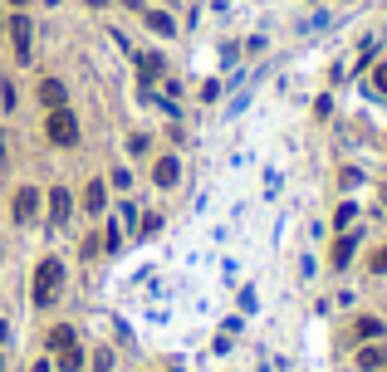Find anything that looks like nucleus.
I'll return each instance as SVG.
<instances>
[{
    "instance_id": "6ab92c4d",
    "label": "nucleus",
    "mask_w": 387,
    "mask_h": 372,
    "mask_svg": "<svg viewBox=\"0 0 387 372\" xmlns=\"http://www.w3.org/2000/svg\"><path fill=\"white\" fill-rule=\"evenodd\" d=\"M94 363H98V372H108V368H113V353H108V348H103V353H98Z\"/></svg>"
},
{
    "instance_id": "dca6fc26",
    "label": "nucleus",
    "mask_w": 387,
    "mask_h": 372,
    "mask_svg": "<svg viewBox=\"0 0 387 372\" xmlns=\"http://www.w3.org/2000/svg\"><path fill=\"white\" fill-rule=\"evenodd\" d=\"M353 216H358V211H353V206H348V201H343V206H338V216H333V221H338V235H343V230H348V225H353Z\"/></svg>"
},
{
    "instance_id": "1a4fd4ad",
    "label": "nucleus",
    "mask_w": 387,
    "mask_h": 372,
    "mask_svg": "<svg viewBox=\"0 0 387 372\" xmlns=\"http://www.w3.org/2000/svg\"><path fill=\"white\" fill-rule=\"evenodd\" d=\"M348 260H353V235H338L333 240V270H343Z\"/></svg>"
},
{
    "instance_id": "ddd939ff",
    "label": "nucleus",
    "mask_w": 387,
    "mask_h": 372,
    "mask_svg": "<svg viewBox=\"0 0 387 372\" xmlns=\"http://www.w3.org/2000/svg\"><path fill=\"white\" fill-rule=\"evenodd\" d=\"M383 363H387V353H383V348H363V353H358V368H368V372H373V368H383Z\"/></svg>"
},
{
    "instance_id": "4468645a",
    "label": "nucleus",
    "mask_w": 387,
    "mask_h": 372,
    "mask_svg": "<svg viewBox=\"0 0 387 372\" xmlns=\"http://www.w3.org/2000/svg\"><path fill=\"white\" fill-rule=\"evenodd\" d=\"M69 343H74V328H69V323L49 328V348H69Z\"/></svg>"
},
{
    "instance_id": "f257e3e1",
    "label": "nucleus",
    "mask_w": 387,
    "mask_h": 372,
    "mask_svg": "<svg viewBox=\"0 0 387 372\" xmlns=\"http://www.w3.org/2000/svg\"><path fill=\"white\" fill-rule=\"evenodd\" d=\"M59 284H64V260H44V265L35 270V304H39V309L54 304V299H59Z\"/></svg>"
},
{
    "instance_id": "412c9836",
    "label": "nucleus",
    "mask_w": 387,
    "mask_h": 372,
    "mask_svg": "<svg viewBox=\"0 0 387 372\" xmlns=\"http://www.w3.org/2000/svg\"><path fill=\"white\" fill-rule=\"evenodd\" d=\"M10 5H25V0H10Z\"/></svg>"
},
{
    "instance_id": "7ed1b4c3",
    "label": "nucleus",
    "mask_w": 387,
    "mask_h": 372,
    "mask_svg": "<svg viewBox=\"0 0 387 372\" xmlns=\"http://www.w3.org/2000/svg\"><path fill=\"white\" fill-rule=\"evenodd\" d=\"M10 35H15V54L30 64V44H35V35H30V20H25V15H15V20H10Z\"/></svg>"
},
{
    "instance_id": "4be33fe9",
    "label": "nucleus",
    "mask_w": 387,
    "mask_h": 372,
    "mask_svg": "<svg viewBox=\"0 0 387 372\" xmlns=\"http://www.w3.org/2000/svg\"><path fill=\"white\" fill-rule=\"evenodd\" d=\"M89 5H103V0H89Z\"/></svg>"
},
{
    "instance_id": "9b49d317",
    "label": "nucleus",
    "mask_w": 387,
    "mask_h": 372,
    "mask_svg": "<svg viewBox=\"0 0 387 372\" xmlns=\"http://www.w3.org/2000/svg\"><path fill=\"white\" fill-rule=\"evenodd\" d=\"M137 69H142V79L152 84V79H162V54H142L137 59Z\"/></svg>"
},
{
    "instance_id": "f3484780",
    "label": "nucleus",
    "mask_w": 387,
    "mask_h": 372,
    "mask_svg": "<svg viewBox=\"0 0 387 372\" xmlns=\"http://www.w3.org/2000/svg\"><path fill=\"white\" fill-rule=\"evenodd\" d=\"M373 89L387 93V64H378V69H373Z\"/></svg>"
},
{
    "instance_id": "9d476101",
    "label": "nucleus",
    "mask_w": 387,
    "mask_h": 372,
    "mask_svg": "<svg viewBox=\"0 0 387 372\" xmlns=\"http://www.w3.org/2000/svg\"><path fill=\"white\" fill-rule=\"evenodd\" d=\"M353 333H358L363 343H373V338H383V318H358V323H353Z\"/></svg>"
},
{
    "instance_id": "20e7f679",
    "label": "nucleus",
    "mask_w": 387,
    "mask_h": 372,
    "mask_svg": "<svg viewBox=\"0 0 387 372\" xmlns=\"http://www.w3.org/2000/svg\"><path fill=\"white\" fill-rule=\"evenodd\" d=\"M35 206H39V196H35V186H20V191H15V201H10V211H15V221H30V216H35Z\"/></svg>"
},
{
    "instance_id": "6e6552de",
    "label": "nucleus",
    "mask_w": 387,
    "mask_h": 372,
    "mask_svg": "<svg viewBox=\"0 0 387 372\" xmlns=\"http://www.w3.org/2000/svg\"><path fill=\"white\" fill-rule=\"evenodd\" d=\"M39 98H44L49 108H64V98H69V93H64L59 79H44V84H39Z\"/></svg>"
},
{
    "instance_id": "aec40b11",
    "label": "nucleus",
    "mask_w": 387,
    "mask_h": 372,
    "mask_svg": "<svg viewBox=\"0 0 387 372\" xmlns=\"http://www.w3.org/2000/svg\"><path fill=\"white\" fill-rule=\"evenodd\" d=\"M30 372H49V368H44V363H39V368H30Z\"/></svg>"
},
{
    "instance_id": "2eb2a0df",
    "label": "nucleus",
    "mask_w": 387,
    "mask_h": 372,
    "mask_svg": "<svg viewBox=\"0 0 387 372\" xmlns=\"http://www.w3.org/2000/svg\"><path fill=\"white\" fill-rule=\"evenodd\" d=\"M147 25H152L157 35H172V15H162V10H152V15H147Z\"/></svg>"
},
{
    "instance_id": "0eeeda50",
    "label": "nucleus",
    "mask_w": 387,
    "mask_h": 372,
    "mask_svg": "<svg viewBox=\"0 0 387 372\" xmlns=\"http://www.w3.org/2000/svg\"><path fill=\"white\" fill-rule=\"evenodd\" d=\"M177 177H182V167H177L172 157H162V162L152 167V182H157V186H177Z\"/></svg>"
},
{
    "instance_id": "f8f14e48",
    "label": "nucleus",
    "mask_w": 387,
    "mask_h": 372,
    "mask_svg": "<svg viewBox=\"0 0 387 372\" xmlns=\"http://www.w3.org/2000/svg\"><path fill=\"white\" fill-rule=\"evenodd\" d=\"M79 363H84V353H79V343H69V348H59V368H64V372H79Z\"/></svg>"
},
{
    "instance_id": "423d86ee",
    "label": "nucleus",
    "mask_w": 387,
    "mask_h": 372,
    "mask_svg": "<svg viewBox=\"0 0 387 372\" xmlns=\"http://www.w3.org/2000/svg\"><path fill=\"white\" fill-rule=\"evenodd\" d=\"M103 201H108V186L94 177V182L84 186V211H94V216H98V211H103Z\"/></svg>"
},
{
    "instance_id": "f03ea898",
    "label": "nucleus",
    "mask_w": 387,
    "mask_h": 372,
    "mask_svg": "<svg viewBox=\"0 0 387 372\" xmlns=\"http://www.w3.org/2000/svg\"><path fill=\"white\" fill-rule=\"evenodd\" d=\"M44 132H49V142H59V147H74V142H79V118H74V113H64V108H49V123H44Z\"/></svg>"
},
{
    "instance_id": "a211bd4d",
    "label": "nucleus",
    "mask_w": 387,
    "mask_h": 372,
    "mask_svg": "<svg viewBox=\"0 0 387 372\" xmlns=\"http://www.w3.org/2000/svg\"><path fill=\"white\" fill-rule=\"evenodd\" d=\"M373 275H387V245L378 250V255H373Z\"/></svg>"
},
{
    "instance_id": "39448f33",
    "label": "nucleus",
    "mask_w": 387,
    "mask_h": 372,
    "mask_svg": "<svg viewBox=\"0 0 387 372\" xmlns=\"http://www.w3.org/2000/svg\"><path fill=\"white\" fill-rule=\"evenodd\" d=\"M69 211H74L69 191H64V186H54V191H49V216H54V221H69Z\"/></svg>"
}]
</instances>
